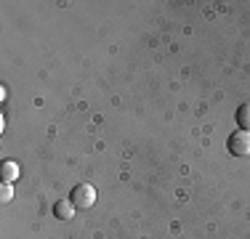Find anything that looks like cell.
Listing matches in <instances>:
<instances>
[{
	"label": "cell",
	"instance_id": "8992f818",
	"mask_svg": "<svg viewBox=\"0 0 250 239\" xmlns=\"http://www.w3.org/2000/svg\"><path fill=\"white\" fill-rule=\"evenodd\" d=\"M11 197H14V189H11V183H3V191H0V199L8 202Z\"/></svg>",
	"mask_w": 250,
	"mask_h": 239
},
{
	"label": "cell",
	"instance_id": "3957f363",
	"mask_svg": "<svg viewBox=\"0 0 250 239\" xmlns=\"http://www.w3.org/2000/svg\"><path fill=\"white\" fill-rule=\"evenodd\" d=\"M77 207L72 205V199H59L56 205H53V215H56L59 220H69L75 215Z\"/></svg>",
	"mask_w": 250,
	"mask_h": 239
},
{
	"label": "cell",
	"instance_id": "5b68a950",
	"mask_svg": "<svg viewBox=\"0 0 250 239\" xmlns=\"http://www.w3.org/2000/svg\"><path fill=\"white\" fill-rule=\"evenodd\" d=\"M237 125H240V130H250V104H242L240 109H237Z\"/></svg>",
	"mask_w": 250,
	"mask_h": 239
},
{
	"label": "cell",
	"instance_id": "6da1fadb",
	"mask_svg": "<svg viewBox=\"0 0 250 239\" xmlns=\"http://www.w3.org/2000/svg\"><path fill=\"white\" fill-rule=\"evenodd\" d=\"M69 197H72V205L75 207L88 210V207H93V202H96V189H93L91 183H77Z\"/></svg>",
	"mask_w": 250,
	"mask_h": 239
},
{
	"label": "cell",
	"instance_id": "7a4b0ae2",
	"mask_svg": "<svg viewBox=\"0 0 250 239\" xmlns=\"http://www.w3.org/2000/svg\"><path fill=\"white\" fill-rule=\"evenodd\" d=\"M226 149H229V154H234V157L250 154V130H237V133H231L229 141H226Z\"/></svg>",
	"mask_w": 250,
	"mask_h": 239
},
{
	"label": "cell",
	"instance_id": "277c9868",
	"mask_svg": "<svg viewBox=\"0 0 250 239\" xmlns=\"http://www.w3.org/2000/svg\"><path fill=\"white\" fill-rule=\"evenodd\" d=\"M16 178H19V165L11 162V159H5V162L0 165V181H3V183H14Z\"/></svg>",
	"mask_w": 250,
	"mask_h": 239
}]
</instances>
